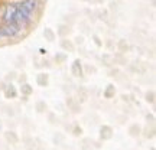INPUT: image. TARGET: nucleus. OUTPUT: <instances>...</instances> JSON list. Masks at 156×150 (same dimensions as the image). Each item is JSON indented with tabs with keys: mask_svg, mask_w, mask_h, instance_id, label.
<instances>
[{
	"mask_svg": "<svg viewBox=\"0 0 156 150\" xmlns=\"http://www.w3.org/2000/svg\"><path fill=\"white\" fill-rule=\"evenodd\" d=\"M38 7V0H23L20 3L7 6L3 13V20L7 25H17L20 26L30 19L32 13Z\"/></svg>",
	"mask_w": 156,
	"mask_h": 150,
	"instance_id": "obj_1",
	"label": "nucleus"
},
{
	"mask_svg": "<svg viewBox=\"0 0 156 150\" xmlns=\"http://www.w3.org/2000/svg\"><path fill=\"white\" fill-rule=\"evenodd\" d=\"M0 38H3V33H2V28H0Z\"/></svg>",
	"mask_w": 156,
	"mask_h": 150,
	"instance_id": "obj_2",
	"label": "nucleus"
}]
</instances>
